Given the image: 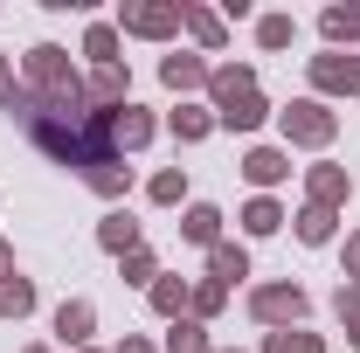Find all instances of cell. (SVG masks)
<instances>
[{"label": "cell", "mask_w": 360, "mask_h": 353, "mask_svg": "<svg viewBox=\"0 0 360 353\" xmlns=\"http://www.w3.org/2000/svg\"><path fill=\"white\" fill-rule=\"evenodd\" d=\"M21 353H56V347H21Z\"/></svg>", "instance_id": "8d00e7d4"}, {"label": "cell", "mask_w": 360, "mask_h": 353, "mask_svg": "<svg viewBox=\"0 0 360 353\" xmlns=\"http://www.w3.org/2000/svg\"><path fill=\"white\" fill-rule=\"evenodd\" d=\"M146 201L153 208H180L187 201V167H160V174L146 180Z\"/></svg>", "instance_id": "83f0119b"}, {"label": "cell", "mask_w": 360, "mask_h": 353, "mask_svg": "<svg viewBox=\"0 0 360 353\" xmlns=\"http://www.w3.org/2000/svg\"><path fill=\"white\" fill-rule=\"evenodd\" d=\"M21 90L35 104H84V77H77V63H70L63 42H35L21 56Z\"/></svg>", "instance_id": "6da1fadb"}, {"label": "cell", "mask_w": 360, "mask_h": 353, "mask_svg": "<svg viewBox=\"0 0 360 353\" xmlns=\"http://www.w3.org/2000/svg\"><path fill=\"white\" fill-rule=\"evenodd\" d=\"M187 291H194V277H174V270H160V277H153V291H146V305H153L167 326H174V319H187Z\"/></svg>", "instance_id": "5bb4252c"}, {"label": "cell", "mask_w": 360, "mask_h": 353, "mask_svg": "<svg viewBox=\"0 0 360 353\" xmlns=\"http://www.w3.org/2000/svg\"><path fill=\"white\" fill-rule=\"evenodd\" d=\"M84 180H90V194H97V201H111V208L132 194V167H125V160H104V167H90Z\"/></svg>", "instance_id": "7402d4cb"}, {"label": "cell", "mask_w": 360, "mask_h": 353, "mask_svg": "<svg viewBox=\"0 0 360 353\" xmlns=\"http://www.w3.org/2000/svg\"><path fill=\"white\" fill-rule=\"evenodd\" d=\"M14 97H21V77H14L7 56H0V111H14Z\"/></svg>", "instance_id": "d6a6232c"}, {"label": "cell", "mask_w": 360, "mask_h": 353, "mask_svg": "<svg viewBox=\"0 0 360 353\" xmlns=\"http://www.w3.org/2000/svg\"><path fill=\"white\" fill-rule=\"evenodd\" d=\"M84 104H97V111H125L132 104V70L118 63V70H90L84 77Z\"/></svg>", "instance_id": "8fae6325"}, {"label": "cell", "mask_w": 360, "mask_h": 353, "mask_svg": "<svg viewBox=\"0 0 360 353\" xmlns=\"http://www.w3.org/2000/svg\"><path fill=\"white\" fill-rule=\"evenodd\" d=\"M333 319H340L347 347L360 353V284H340V291H333Z\"/></svg>", "instance_id": "f546056e"}, {"label": "cell", "mask_w": 360, "mask_h": 353, "mask_svg": "<svg viewBox=\"0 0 360 353\" xmlns=\"http://www.w3.org/2000/svg\"><path fill=\"white\" fill-rule=\"evenodd\" d=\"M208 277H215V284H222V291H236V284H243V277H250V250H243V243H215V250H208Z\"/></svg>", "instance_id": "ac0fdd59"}, {"label": "cell", "mask_w": 360, "mask_h": 353, "mask_svg": "<svg viewBox=\"0 0 360 353\" xmlns=\"http://www.w3.org/2000/svg\"><path fill=\"white\" fill-rule=\"evenodd\" d=\"M243 180H250L257 194H277V187L291 180V153H284V146H250V153H243Z\"/></svg>", "instance_id": "30bf717a"}, {"label": "cell", "mask_w": 360, "mask_h": 353, "mask_svg": "<svg viewBox=\"0 0 360 353\" xmlns=\"http://www.w3.org/2000/svg\"><path fill=\"white\" fill-rule=\"evenodd\" d=\"M215 111V132H257L270 118V97L264 90H236V97H222V104H208Z\"/></svg>", "instance_id": "ba28073f"}, {"label": "cell", "mask_w": 360, "mask_h": 353, "mask_svg": "<svg viewBox=\"0 0 360 353\" xmlns=\"http://www.w3.org/2000/svg\"><path fill=\"white\" fill-rule=\"evenodd\" d=\"M291 236H298L305 250H326V243L340 236V215H333V208H298V215H291Z\"/></svg>", "instance_id": "44dd1931"}, {"label": "cell", "mask_w": 360, "mask_h": 353, "mask_svg": "<svg viewBox=\"0 0 360 353\" xmlns=\"http://www.w3.org/2000/svg\"><path fill=\"white\" fill-rule=\"evenodd\" d=\"M229 312V291L215 284V277H194V291H187V319H201V326H215Z\"/></svg>", "instance_id": "603a6c76"}, {"label": "cell", "mask_w": 360, "mask_h": 353, "mask_svg": "<svg viewBox=\"0 0 360 353\" xmlns=\"http://www.w3.org/2000/svg\"><path fill=\"white\" fill-rule=\"evenodd\" d=\"M180 28L194 35V49H201V56H215V49L229 42V21L215 14V7H201V0H187V7H180Z\"/></svg>", "instance_id": "7c38bea8"}, {"label": "cell", "mask_w": 360, "mask_h": 353, "mask_svg": "<svg viewBox=\"0 0 360 353\" xmlns=\"http://www.w3.org/2000/svg\"><path fill=\"white\" fill-rule=\"evenodd\" d=\"M347 201H354V174H347L340 160H312V167H305V208H333V215H340Z\"/></svg>", "instance_id": "8992f818"}, {"label": "cell", "mask_w": 360, "mask_h": 353, "mask_svg": "<svg viewBox=\"0 0 360 353\" xmlns=\"http://www.w3.org/2000/svg\"><path fill=\"white\" fill-rule=\"evenodd\" d=\"M28 312H35V277H21V270H14V277L0 284V319H7V326H21Z\"/></svg>", "instance_id": "484cf974"}, {"label": "cell", "mask_w": 360, "mask_h": 353, "mask_svg": "<svg viewBox=\"0 0 360 353\" xmlns=\"http://www.w3.org/2000/svg\"><path fill=\"white\" fill-rule=\"evenodd\" d=\"M160 353H215V340H208V326H201V319H174V326H167V340H160Z\"/></svg>", "instance_id": "d4e9b609"}, {"label": "cell", "mask_w": 360, "mask_h": 353, "mask_svg": "<svg viewBox=\"0 0 360 353\" xmlns=\"http://www.w3.org/2000/svg\"><path fill=\"white\" fill-rule=\"evenodd\" d=\"M257 353H326V340L305 333V326H284V333H264V347H257Z\"/></svg>", "instance_id": "4dcf8cb0"}, {"label": "cell", "mask_w": 360, "mask_h": 353, "mask_svg": "<svg viewBox=\"0 0 360 353\" xmlns=\"http://www.w3.org/2000/svg\"><path fill=\"white\" fill-rule=\"evenodd\" d=\"M167 132H174L180 146H201V139L215 132V111H208V104H174V111H167Z\"/></svg>", "instance_id": "ffe728a7"}, {"label": "cell", "mask_w": 360, "mask_h": 353, "mask_svg": "<svg viewBox=\"0 0 360 353\" xmlns=\"http://www.w3.org/2000/svg\"><path fill=\"white\" fill-rule=\"evenodd\" d=\"M118 49H125L118 21H90V28H84V56H90V70H118V63H125Z\"/></svg>", "instance_id": "e0dca14e"}, {"label": "cell", "mask_w": 360, "mask_h": 353, "mask_svg": "<svg viewBox=\"0 0 360 353\" xmlns=\"http://www.w3.org/2000/svg\"><path fill=\"white\" fill-rule=\"evenodd\" d=\"M277 132H284V153H291V146H298V153H326V146L340 139V111L319 104V97H291V104L277 111Z\"/></svg>", "instance_id": "7a4b0ae2"}, {"label": "cell", "mask_w": 360, "mask_h": 353, "mask_svg": "<svg viewBox=\"0 0 360 353\" xmlns=\"http://www.w3.org/2000/svg\"><path fill=\"white\" fill-rule=\"evenodd\" d=\"M153 139H160V118H153L146 104H125V111H118V160H125V153H146Z\"/></svg>", "instance_id": "9a60e30c"}, {"label": "cell", "mask_w": 360, "mask_h": 353, "mask_svg": "<svg viewBox=\"0 0 360 353\" xmlns=\"http://www.w3.org/2000/svg\"><path fill=\"white\" fill-rule=\"evenodd\" d=\"M180 7H187V0H125V7H118V35L174 42V35H180Z\"/></svg>", "instance_id": "277c9868"}, {"label": "cell", "mask_w": 360, "mask_h": 353, "mask_svg": "<svg viewBox=\"0 0 360 353\" xmlns=\"http://www.w3.org/2000/svg\"><path fill=\"white\" fill-rule=\"evenodd\" d=\"M160 84H167L180 104H187L194 90H208V56H194V49H174V56H160Z\"/></svg>", "instance_id": "9c48e42d"}, {"label": "cell", "mask_w": 360, "mask_h": 353, "mask_svg": "<svg viewBox=\"0 0 360 353\" xmlns=\"http://www.w3.org/2000/svg\"><path fill=\"white\" fill-rule=\"evenodd\" d=\"M305 312H312V298H305V284H291V277H277V284H257V291H250V319L270 326V333L305 326Z\"/></svg>", "instance_id": "3957f363"}, {"label": "cell", "mask_w": 360, "mask_h": 353, "mask_svg": "<svg viewBox=\"0 0 360 353\" xmlns=\"http://www.w3.org/2000/svg\"><path fill=\"white\" fill-rule=\"evenodd\" d=\"M236 90H257V70H250V63H215V70H208V104H222Z\"/></svg>", "instance_id": "cb8c5ba5"}, {"label": "cell", "mask_w": 360, "mask_h": 353, "mask_svg": "<svg viewBox=\"0 0 360 353\" xmlns=\"http://www.w3.org/2000/svg\"><path fill=\"white\" fill-rule=\"evenodd\" d=\"M49 333H56V347L84 353L90 340H97V305H90V298H63V305H56V319H49Z\"/></svg>", "instance_id": "52a82bcc"}, {"label": "cell", "mask_w": 360, "mask_h": 353, "mask_svg": "<svg viewBox=\"0 0 360 353\" xmlns=\"http://www.w3.org/2000/svg\"><path fill=\"white\" fill-rule=\"evenodd\" d=\"M236 222H243V236H257V243H264V236H277L291 215H284V201H277V194H250Z\"/></svg>", "instance_id": "2e32d148"}, {"label": "cell", "mask_w": 360, "mask_h": 353, "mask_svg": "<svg viewBox=\"0 0 360 353\" xmlns=\"http://www.w3.org/2000/svg\"><path fill=\"white\" fill-rule=\"evenodd\" d=\"M111 353H160V347H153L146 333H125V340H118V347H111Z\"/></svg>", "instance_id": "e575fe53"}, {"label": "cell", "mask_w": 360, "mask_h": 353, "mask_svg": "<svg viewBox=\"0 0 360 353\" xmlns=\"http://www.w3.org/2000/svg\"><path fill=\"white\" fill-rule=\"evenodd\" d=\"M340 264H347V284H360V229L347 236V250H340Z\"/></svg>", "instance_id": "836d02e7"}, {"label": "cell", "mask_w": 360, "mask_h": 353, "mask_svg": "<svg viewBox=\"0 0 360 353\" xmlns=\"http://www.w3.org/2000/svg\"><path fill=\"white\" fill-rule=\"evenodd\" d=\"M222 208L215 201H187V215H180V243H194V250H215L222 243Z\"/></svg>", "instance_id": "4fadbf2b"}, {"label": "cell", "mask_w": 360, "mask_h": 353, "mask_svg": "<svg viewBox=\"0 0 360 353\" xmlns=\"http://www.w3.org/2000/svg\"><path fill=\"white\" fill-rule=\"evenodd\" d=\"M305 77H312V97H319V104H333V97H360V56L326 49V56L305 63Z\"/></svg>", "instance_id": "5b68a950"}, {"label": "cell", "mask_w": 360, "mask_h": 353, "mask_svg": "<svg viewBox=\"0 0 360 353\" xmlns=\"http://www.w3.org/2000/svg\"><path fill=\"white\" fill-rule=\"evenodd\" d=\"M84 353H104V347H84Z\"/></svg>", "instance_id": "f35d334b"}, {"label": "cell", "mask_w": 360, "mask_h": 353, "mask_svg": "<svg viewBox=\"0 0 360 353\" xmlns=\"http://www.w3.org/2000/svg\"><path fill=\"white\" fill-rule=\"evenodd\" d=\"M319 35H326V49L360 42V7H326V14H319Z\"/></svg>", "instance_id": "4316f807"}, {"label": "cell", "mask_w": 360, "mask_h": 353, "mask_svg": "<svg viewBox=\"0 0 360 353\" xmlns=\"http://www.w3.org/2000/svg\"><path fill=\"white\" fill-rule=\"evenodd\" d=\"M215 353H243V347H215Z\"/></svg>", "instance_id": "74e56055"}, {"label": "cell", "mask_w": 360, "mask_h": 353, "mask_svg": "<svg viewBox=\"0 0 360 353\" xmlns=\"http://www.w3.org/2000/svg\"><path fill=\"white\" fill-rule=\"evenodd\" d=\"M291 42H298V21L291 14H257V49L277 56V49H291Z\"/></svg>", "instance_id": "1f68e13d"}, {"label": "cell", "mask_w": 360, "mask_h": 353, "mask_svg": "<svg viewBox=\"0 0 360 353\" xmlns=\"http://www.w3.org/2000/svg\"><path fill=\"white\" fill-rule=\"evenodd\" d=\"M139 243H146V236H139V222L125 215V208H111V215L97 222V250H111V257H132Z\"/></svg>", "instance_id": "d6986e66"}, {"label": "cell", "mask_w": 360, "mask_h": 353, "mask_svg": "<svg viewBox=\"0 0 360 353\" xmlns=\"http://www.w3.org/2000/svg\"><path fill=\"white\" fill-rule=\"evenodd\" d=\"M7 277H14V243L0 236V284H7Z\"/></svg>", "instance_id": "d590c367"}, {"label": "cell", "mask_w": 360, "mask_h": 353, "mask_svg": "<svg viewBox=\"0 0 360 353\" xmlns=\"http://www.w3.org/2000/svg\"><path fill=\"white\" fill-rule=\"evenodd\" d=\"M118 277H125L132 291H153V277H160V250H153V243H139L132 257H118Z\"/></svg>", "instance_id": "f1b7e54d"}]
</instances>
